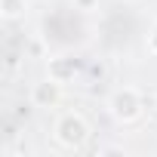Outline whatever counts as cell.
Listing matches in <instances>:
<instances>
[{"label": "cell", "mask_w": 157, "mask_h": 157, "mask_svg": "<svg viewBox=\"0 0 157 157\" xmlns=\"http://www.w3.org/2000/svg\"><path fill=\"white\" fill-rule=\"evenodd\" d=\"M52 136H56V142H59L62 148H68V151L83 148L86 139H90V123H86L83 114H77V111H65V114L56 120Z\"/></svg>", "instance_id": "obj_1"}, {"label": "cell", "mask_w": 157, "mask_h": 157, "mask_svg": "<svg viewBox=\"0 0 157 157\" xmlns=\"http://www.w3.org/2000/svg\"><path fill=\"white\" fill-rule=\"evenodd\" d=\"M108 108H111V117H114V120L132 123V120L142 114V93H139L136 86H120V90L111 93Z\"/></svg>", "instance_id": "obj_2"}, {"label": "cell", "mask_w": 157, "mask_h": 157, "mask_svg": "<svg viewBox=\"0 0 157 157\" xmlns=\"http://www.w3.org/2000/svg\"><path fill=\"white\" fill-rule=\"evenodd\" d=\"M59 99H62V83L52 80V77H46V80L31 86V105L34 108H56Z\"/></svg>", "instance_id": "obj_3"}, {"label": "cell", "mask_w": 157, "mask_h": 157, "mask_svg": "<svg viewBox=\"0 0 157 157\" xmlns=\"http://www.w3.org/2000/svg\"><path fill=\"white\" fill-rule=\"evenodd\" d=\"M74 74H77V62L71 56H59V59H49V77L59 83H68L74 80Z\"/></svg>", "instance_id": "obj_4"}, {"label": "cell", "mask_w": 157, "mask_h": 157, "mask_svg": "<svg viewBox=\"0 0 157 157\" xmlns=\"http://www.w3.org/2000/svg\"><path fill=\"white\" fill-rule=\"evenodd\" d=\"M28 3H31V0H0V16H3L6 22H16V19L25 16Z\"/></svg>", "instance_id": "obj_5"}, {"label": "cell", "mask_w": 157, "mask_h": 157, "mask_svg": "<svg viewBox=\"0 0 157 157\" xmlns=\"http://www.w3.org/2000/svg\"><path fill=\"white\" fill-rule=\"evenodd\" d=\"M74 6H77V10H83V13H93V10L99 6V0H74Z\"/></svg>", "instance_id": "obj_6"}, {"label": "cell", "mask_w": 157, "mask_h": 157, "mask_svg": "<svg viewBox=\"0 0 157 157\" xmlns=\"http://www.w3.org/2000/svg\"><path fill=\"white\" fill-rule=\"evenodd\" d=\"M148 52L151 56H157V25L151 28V34H148Z\"/></svg>", "instance_id": "obj_7"}]
</instances>
